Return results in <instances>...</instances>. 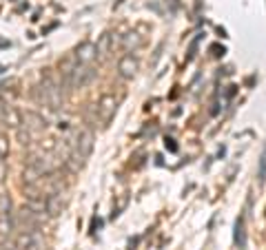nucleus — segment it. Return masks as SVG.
Wrapping results in <instances>:
<instances>
[{"mask_svg":"<svg viewBox=\"0 0 266 250\" xmlns=\"http://www.w3.org/2000/svg\"><path fill=\"white\" fill-rule=\"evenodd\" d=\"M93 78H96V69H93V64H78L75 71L71 73V78L66 80V84H69L71 89H78V86L89 84Z\"/></svg>","mask_w":266,"mask_h":250,"instance_id":"obj_3","label":"nucleus"},{"mask_svg":"<svg viewBox=\"0 0 266 250\" xmlns=\"http://www.w3.org/2000/svg\"><path fill=\"white\" fill-rule=\"evenodd\" d=\"M111 47H113V38H111L109 33H104V36H102L100 40H98V45H96V49H98V60L109 58Z\"/></svg>","mask_w":266,"mask_h":250,"instance_id":"obj_11","label":"nucleus"},{"mask_svg":"<svg viewBox=\"0 0 266 250\" xmlns=\"http://www.w3.org/2000/svg\"><path fill=\"white\" fill-rule=\"evenodd\" d=\"M16 248L18 250H44V241L40 232L35 230H22L16 237Z\"/></svg>","mask_w":266,"mask_h":250,"instance_id":"obj_2","label":"nucleus"},{"mask_svg":"<svg viewBox=\"0 0 266 250\" xmlns=\"http://www.w3.org/2000/svg\"><path fill=\"white\" fill-rule=\"evenodd\" d=\"M18 138L22 139V144H27V142H29V139H31V133H29V131H27V133H25V129H18Z\"/></svg>","mask_w":266,"mask_h":250,"instance_id":"obj_20","label":"nucleus"},{"mask_svg":"<svg viewBox=\"0 0 266 250\" xmlns=\"http://www.w3.org/2000/svg\"><path fill=\"white\" fill-rule=\"evenodd\" d=\"M93 151V133L89 129H84L82 133L78 135V142H75V153H78L82 160H87Z\"/></svg>","mask_w":266,"mask_h":250,"instance_id":"obj_6","label":"nucleus"},{"mask_svg":"<svg viewBox=\"0 0 266 250\" xmlns=\"http://www.w3.org/2000/svg\"><path fill=\"white\" fill-rule=\"evenodd\" d=\"M44 215H38L35 210H31L29 206H22L20 210L16 213V228H22V230H35V228H40V223H42Z\"/></svg>","mask_w":266,"mask_h":250,"instance_id":"obj_1","label":"nucleus"},{"mask_svg":"<svg viewBox=\"0 0 266 250\" xmlns=\"http://www.w3.org/2000/svg\"><path fill=\"white\" fill-rule=\"evenodd\" d=\"M166 148H171V151H177V146L173 144V139H166Z\"/></svg>","mask_w":266,"mask_h":250,"instance_id":"obj_21","label":"nucleus"},{"mask_svg":"<svg viewBox=\"0 0 266 250\" xmlns=\"http://www.w3.org/2000/svg\"><path fill=\"white\" fill-rule=\"evenodd\" d=\"M142 45V38L137 36V33H127V36L122 38V47L124 49H131V47H140Z\"/></svg>","mask_w":266,"mask_h":250,"instance_id":"obj_16","label":"nucleus"},{"mask_svg":"<svg viewBox=\"0 0 266 250\" xmlns=\"http://www.w3.org/2000/svg\"><path fill=\"white\" fill-rule=\"evenodd\" d=\"M257 179L262 182H266V144H264V151H262L260 155V166H257Z\"/></svg>","mask_w":266,"mask_h":250,"instance_id":"obj_17","label":"nucleus"},{"mask_svg":"<svg viewBox=\"0 0 266 250\" xmlns=\"http://www.w3.org/2000/svg\"><path fill=\"white\" fill-rule=\"evenodd\" d=\"M13 226H16V222H13L11 217H0V232H2V235H7Z\"/></svg>","mask_w":266,"mask_h":250,"instance_id":"obj_18","label":"nucleus"},{"mask_svg":"<svg viewBox=\"0 0 266 250\" xmlns=\"http://www.w3.org/2000/svg\"><path fill=\"white\" fill-rule=\"evenodd\" d=\"M75 58H78V64H93V60H98L96 45H91V42L80 45L78 51H75Z\"/></svg>","mask_w":266,"mask_h":250,"instance_id":"obj_7","label":"nucleus"},{"mask_svg":"<svg viewBox=\"0 0 266 250\" xmlns=\"http://www.w3.org/2000/svg\"><path fill=\"white\" fill-rule=\"evenodd\" d=\"M65 208V197L62 193H53V195L47 197V215L49 217H58Z\"/></svg>","mask_w":266,"mask_h":250,"instance_id":"obj_8","label":"nucleus"},{"mask_svg":"<svg viewBox=\"0 0 266 250\" xmlns=\"http://www.w3.org/2000/svg\"><path fill=\"white\" fill-rule=\"evenodd\" d=\"M25 122L31 126V129H44V126H47V122H44L40 115H35V113H27Z\"/></svg>","mask_w":266,"mask_h":250,"instance_id":"obj_14","label":"nucleus"},{"mask_svg":"<svg viewBox=\"0 0 266 250\" xmlns=\"http://www.w3.org/2000/svg\"><path fill=\"white\" fill-rule=\"evenodd\" d=\"M244 244H246V237H244V217H239L237 223H235V246L244 248Z\"/></svg>","mask_w":266,"mask_h":250,"instance_id":"obj_13","label":"nucleus"},{"mask_svg":"<svg viewBox=\"0 0 266 250\" xmlns=\"http://www.w3.org/2000/svg\"><path fill=\"white\" fill-rule=\"evenodd\" d=\"M115 109H118V100L113 98V95H104V98L100 100V104H98V115H100V120L104 122H111V117L115 115Z\"/></svg>","mask_w":266,"mask_h":250,"instance_id":"obj_5","label":"nucleus"},{"mask_svg":"<svg viewBox=\"0 0 266 250\" xmlns=\"http://www.w3.org/2000/svg\"><path fill=\"white\" fill-rule=\"evenodd\" d=\"M0 217H11V197L0 195Z\"/></svg>","mask_w":266,"mask_h":250,"instance_id":"obj_15","label":"nucleus"},{"mask_svg":"<svg viewBox=\"0 0 266 250\" xmlns=\"http://www.w3.org/2000/svg\"><path fill=\"white\" fill-rule=\"evenodd\" d=\"M9 155V139L4 135H0V160Z\"/></svg>","mask_w":266,"mask_h":250,"instance_id":"obj_19","label":"nucleus"},{"mask_svg":"<svg viewBox=\"0 0 266 250\" xmlns=\"http://www.w3.org/2000/svg\"><path fill=\"white\" fill-rule=\"evenodd\" d=\"M25 206H29L31 210H35L38 215H47V199L44 197H29L25 201Z\"/></svg>","mask_w":266,"mask_h":250,"instance_id":"obj_12","label":"nucleus"},{"mask_svg":"<svg viewBox=\"0 0 266 250\" xmlns=\"http://www.w3.org/2000/svg\"><path fill=\"white\" fill-rule=\"evenodd\" d=\"M2 122L11 129H20L22 126V115L16 111L13 107H4V113H2Z\"/></svg>","mask_w":266,"mask_h":250,"instance_id":"obj_10","label":"nucleus"},{"mask_svg":"<svg viewBox=\"0 0 266 250\" xmlns=\"http://www.w3.org/2000/svg\"><path fill=\"white\" fill-rule=\"evenodd\" d=\"M118 71H120V76L122 78H133L135 76V71H137V60L133 58V56H124V58L120 60V64H118Z\"/></svg>","mask_w":266,"mask_h":250,"instance_id":"obj_9","label":"nucleus"},{"mask_svg":"<svg viewBox=\"0 0 266 250\" xmlns=\"http://www.w3.org/2000/svg\"><path fill=\"white\" fill-rule=\"evenodd\" d=\"M40 102H44L51 109H60L62 104V93L51 80H44L42 86H40Z\"/></svg>","mask_w":266,"mask_h":250,"instance_id":"obj_4","label":"nucleus"}]
</instances>
